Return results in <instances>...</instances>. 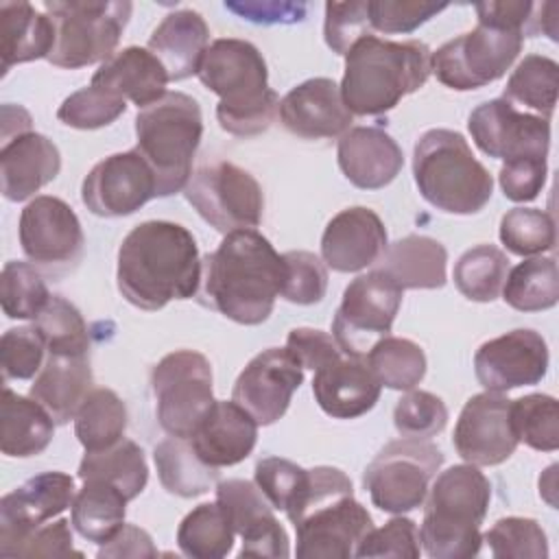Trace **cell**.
Wrapping results in <instances>:
<instances>
[{
	"label": "cell",
	"instance_id": "6da1fadb",
	"mask_svg": "<svg viewBox=\"0 0 559 559\" xmlns=\"http://www.w3.org/2000/svg\"><path fill=\"white\" fill-rule=\"evenodd\" d=\"M201 271L197 240L179 223L144 221L118 249V290L142 310H159L173 299L194 297Z\"/></svg>",
	"mask_w": 559,
	"mask_h": 559
},
{
	"label": "cell",
	"instance_id": "7a4b0ae2",
	"mask_svg": "<svg viewBox=\"0 0 559 559\" xmlns=\"http://www.w3.org/2000/svg\"><path fill=\"white\" fill-rule=\"evenodd\" d=\"M282 275L284 262L273 245L255 229H238L203 258L199 297L236 323L258 325L273 312Z\"/></svg>",
	"mask_w": 559,
	"mask_h": 559
},
{
	"label": "cell",
	"instance_id": "3957f363",
	"mask_svg": "<svg viewBox=\"0 0 559 559\" xmlns=\"http://www.w3.org/2000/svg\"><path fill=\"white\" fill-rule=\"evenodd\" d=\"M197 76L210 92L221 96L216 120L223 131L251 138L273 124L280 98L269 87L266 61L251 41L236 37L212 41Z\"/></svg>",
	"mask_w": 559,
	"mask_h": 559
},
{
	"label": "cell",
	"instance_id": "277c9868",
	"mask_svg": "<svg viewBox=\"0 0 559 559\" xmlns=\"http://www.w3.org/2000/svg\"><path fill=\"white\" fill-rule=\"evenodd\" d=\"M430 72L432 52L424 41H391L367 35L347 50L338 87L352 114L380 116L424 87Z\"/></svg>",
	"mask_w": 559,
	"mask_h": 559
},
{
	"label": "cell",
	"instance_id": "5b68a950",
	"mask_svg": "<svg viewBox=\"0 0 559 559\" xmlns=\"http://www.w3.org/2000/svg\"><path fill=\"white\" fill-rule=\"evenodd\" d=\"M421 546L432 559H467L480 552V524L491 500V485L478 465H452L428 487Z\"/></svg>",
	"mask_w": 559,
	"mask_h": 559
},
{
	"label": "cell",
	"instance_id": "8992f818",
	"mask_svg": "<svg viewBox=\"0 0 559 559\" xmlns=\"http://www.w3.org/2000/svg\"><path fill=\"white\" fill-rule=\"evenodd\" d=\"M419 194L448 214H476L493 192L489 170L474 157L467 140L452 129L426 131L413 151Z\"/></svg>",
	"mask_w": 559,
	"mask_h": 559
},
{
	"label": "cell",
	"instance_id": "52a82bcc",
	"mask_svg": "<svg viewBox=\"0 0 559 559\" xmlns=\"http://www.w3.org/2000/svg\"><path fill=\"white\" fill-rule=\"evenodd\" d=\"M135 151L151 166L157 197L183 190L192 177V159L203 135V116L197 98L166 92L135 116Z\"/></svg>",
	"mask_w": 559,
	"mask_h": 559
},
{
	"label": "cell",
	"instance_id": "ba28073f",
	"mask_svg": "<svg viewBox=\"0 0 559 559\" xmlns=\"http://www.w3.org/2000/svg\"><path fill=\"white\" fill-rule=\"evenodd\" d=\"M46 13L55 24V46L48 61L76 70L107 61L131 15V2L114 0H46Z\"/></svg>",
	"mask_w": 559,
	"mask_h": 559
},
{
	"label": "cell",
	"instance_id": "9c48e42d",
	"mask_svg": "<svg viewBox=\"0 0 559 559\" xmlns=\"http://www.w3.org/2000/svg\"><path fill=\"white\" fill-rule=\"evenodd\" d=\"M443 465V452L426 439L386 443L362 474L371 502L384 513H408L424 504L428 485Z\"/></svg>",
	"mask_w": 559,
	"mask_h": 559
},
{
	"label": "cell",
	"instance_id": "30bf717a",
	"mask_svg": "<svg viewBox=\"0 0 559 559\" xmlns=\"http://www.w3.org/2000/svg\"><path fill=\"white\" fill-rule=\"evenodd\" d=\"M159 426L170 437L190 439L212 408V365L194 349L166 354L151 373Z\"/></svg>",
	"mask_w": 559,
	"mask_h": 559
},
{
	"label": "cell",
	"instance_id": "8fae6325",
	"mask_svg": "<svg viewBox=\"0 0 559 559\" xmlns=\"http://www.w3.org/2000/svg\"><path fill=\"white\" fill-rule=\"evenodd\" d=\"M524 35L478 24L432 52V72L450 90L467 92L498 81L522 50Z\"/></svg>",
	"mask_w": 559,
	"mask_h": 559
},
{
	"label": "cell",
	"instance_id": "7c38bea8",
	"mask_svg": "<svg viewBox=\"0 0 559 559\" xmlns=\"http://www.w3.org/2000/svg\"><path fill=\"white\" fill-rule=\"evenodd\" d=\"M186 199L216 231L255 229L262 221L264 194L245 168L218 159L197 168L188 181Z\"/></svg>",
	"mask_w": 559,
	"mask_h": 559
},
{
	"label": "cell",
	"instance_id": "4fadbf2b",
	"mask_svg": "<svg viewBox=\"0 0 559 559\" xmlns=\"http://www.w3.org/2000/svg\"><path fill=\"white\" fill-rule=\"evenodd\" d=\"M400 306L402 288L380 269L352 280L332 321V336L341 352L365 358L380 338L389 336Z\"/></svg>",
	"mask_w": 559,
	"mask_h": 559
},
{
	"label": "cell",
	"instance_id": "5bb4252c",
	"mask_svg": "<svg viewBox=\"0 0 559 559\" xmlns=\"http://www.w3.org/2000/svg\"><path fill=\"white\" fill-rule=\"evenodd\" d=\"M17 231L24 255L48 271H66L83 255L85 236L79 216L57 197H35L22 210Z\"/></svg>",
	"mask_w": 559,
	"mask_h": 559
},
{
	"label": "cell",
	"instance_id": "9a60e30c",
	"mask_svg": "<svg viewBox=\"0 0 559 559\" xmlns=\"http://www.w3.org/2000/svg\"><path fill=\"white\" fill-rule=\"evenodd\" d=\"M467 129L474 144L496 159L546 157L550 146V120L518 111L504 98H493L478 105L469 118Z\"/></svg>",
	"mask_w": 559,
	"mask_h": 559
},
{
	"label": "cell",
	"instance_id": "2e32d148",
	"mask_svg": "<svg viewBox=\"0 0 559 559\" xmlns=\"http://www.w3.org/2000/svg\"><path fill=\"white\" fill-rule=\"evenodd\" d=\"M153 197H157L155 175L135 148L100 159L81 186L85 207L105 218L129 216Z\"/></svg>",
	"mask_w": 559,
	"mask_h": 559
},
{
	"label": "cell",
	"instance_id": "e0dca14e",
	"mask_svg": "<svg viewBox=\"0 0 559 559\" xmlns=\"http://www.w3.org/2000/svg\"><path fill=\"white\" fill-rule=\"evenodd\" d=\"M304 382V367L286 347H269L253 356L234 382L231 400L242 406L258 426H271L284 417L293 393Z\"/></svg>",
	"mask_w": 559,
	"mask_h": 559
},
{
	"label": "cell",
	"instance_id": "ac0fdd59",
	"mask_svg": "<svg viewBox=\"0 0 559 559\" xmlns=\"http://www.w3.org/2000/svg\"><path fill=\"white\" fill-rule=\"evenodd\" d=\"M293 526L299 559H349L373 528V520L352 493L312 507Z\"/></svg>",
	"mask_w": 559,
	"mask_h": 559
},
{
	"label": "cell",
	"instance_id": "d6986e66",
	"mask_svg": "<svg viewBox=\"0 0 559 559\" xmlns=\"http://www.w3.org/2000/svg\"><path fill=\"white\" fill-rule=\"evenodd\" d=\"M454 450L472 465H500L518 448L511 426V400L498 391L472 395L454 426Z\"/></svg>",
	"mask_w": 559,
	"mask_h": 559
},
{
	"label": "cell",
	"instance_id": "ffe728a7",
	"mask_svg": "<svg viewBox=\"0 0 559 559\" xmlns=\"http://www.w3.org/2000/svg\"><path fill=\"white\" fill-rule=\"evenodd\" d=\"M74 496V478L63 472L37 474L4 493L0 500V557L11 559L22 539L72 507Z\"/></svg>",
	"mask_w": 559,
	"mask_h": 559
},
{
	"label": "cell",
	"instance_id": "44dd1931",
	"mask_svg": "<svg viewBox=\"0 0 559 559\" xmlns=\"http://www.w3.org/2000/svg\"><path fill=\"white\" fill-rule=\"evenodd\" d=\"M474 371L485 391L504 393L537 384L548 371V345L531 328L511 330L476 349Z\"/></svg>",
	"mask_w": 559,
	"mask_h": 559
},
{
	"label": "cell",
	"instance_id": "7402d4cb",
	"mask_svg": "<svg viewBox=\"0 0 559 559\" xmlns=\"http://www.w3.org/2000/svg\"><path fill=\"white\" fill-rule=\"evenodd\" d=\"M216 502L225 511L234 533L242 539L238 557L284 559L290 555L288 535L258 485L240 478L223 480L216 485Z\"/></svg>",
	"mask_w": 559,
	"mask_h": 559
},
{
	"label": "cell",
	"instance_id": "603a6c76",
	"mask_svg": "<svg viewBox=\"0 0 559 559\" xmlns=\"http://www.w3.org/2000/svg\"><path fill=\"white\" fill-rule=\"evenodd\" d=\"M277 116L282 124L304 140L341 138L349 131L354 114L345 107L341 87L325 76L295 85L282 100Z\"/></svg>",
	"mask_w": 559,
	"mask_h": 559
},
{
	"label": "cell",
	"instance_id": "cb8c5ba5",
	"mask_svg": "<svg viewBox=\"0 0 559 559\" xmlns=\"http://www.w3.org/2000/svg\"><path fill=\"white\" fill-rule=\"evenodd\" d=\"M386 247L384 223L373 210L362 205L341 210L321 236V258L338 273H356L378 264Z\"/></svg>",
	"mask_w": 559,
	"mask_h": 559
},
{
	"label": "cell",
	"instance_id": "d4e9b609",
	"mask_svg": "<svg viewBox=\"0 0 559 559\" xmlns=\"http://www.w3.org/2000/svg\"><path fill=\"white\" fill-rule=\"evenodd\" d=\"M338 166L349 183L360 190L389 186L404 166L400 144L378 127H354L336 146Z\"/></svg>",
	"mask_w": 559,
	"mask_h": 559
},
{
	"label": "cell",
	"instance_id": "484cf974",
	"mask_svg": "<svg viewBox=\"0 0 559 559\" xmlns=\"http://www.w3.org/2000/svg\"><path fill=\"white\" fill-rule=\"evenodd\" d=\"M382 384L376 380L365 358L341 356L314 371L312 393L321 411L334 419H354L369 413Z\"/></svg>",
	"mask_w": 559,
	"mask_h": 559
},
{
	"label": "cell",
	"instance_id": "4316f807",
	"mask_svg": "<svg viewBox=\"0 0 559 559\" xmlns=\"http://www.w3.org/2000/svg\"><path fill=\"white\" fill-rule=\"evenodd\" d=\"M190 441L207 465L229 467L253 452L258 441V421L234 400H216Z\"/></svg>",
	"mask_w": 559,
	"mask_h": 559
},
{
	"label": "cell",
	"instance_id": "83f0119b",
	"mask_svg": "<svg viewBox=\"0 0 559 559\" xmlns=\"http://www.w3.org/2000/svg\"><path fill=\"white\" fill-rule=\"evenodd\" d=\"M61 170V155L52 140L28 131L2 144L0 177L9 201H24L50 183Z\"/></svg>",
	"mask_w": 559,
	"mask_h": 559
},
{
	"label": "cell",
	"instance_id": "f1b7e54d",
	"mask_svg": "<svg viewBox=\"0 0 559 559\" xmlns=\"http://www.w3.org/2000/svg\"><path fill=\"white\" fill-rule=\"evenodd\" d=\"M168 81L166 68L148 48L129 46L103 61L90 83L144 109L166 94Z\"/></svg>",
	"mask_w": 559,
	"mask_h": 559
},
{
	"label": "cell",
	"instance_id": "f546056e",
	"mask_svg": "<svg viewBox=\"0 0 559 559\" xmlns=\"http://www.w3.org/2000/svg\"><path fill=\"white\" fill-rule=\"evenodd\" d=\"M92 382L87 354H48L28 393L48 411L55 424H68L92 391Z\"/></svg>",
	"mask_w": 559,
	"mask_h": 559
},
{
	"label": "cell",
	"instance_id": "4dcf8cb0",
	"mask_svg": "<svg viewBox=\"0 0 559 559\" xmlns=\"http://www.w3.org/2000/svg\"><path fill=\"white\" fill-rule=\"evenodd\" d=\"M210 28L201 13L179 9L168 13L148 37V50L162 61L170 81H183L197 74L207 50Z\"/></svg>",
	"mask_w": 559,
	"mask_h": 559
},
{
	"label": "cell",
	"instance_id": "1f68e13d",
	"mask_svg": "<svg viewBox=\"0 0 559 559\" xmlns=\"http://www.w3.org/2000/svg\"><path fill=\"white\" fill-rule=\"evenodd\" d=\"M55 46V24L48 13H39L28 2H0V55L2 72L15 63L35 61L50 55Z\"/></svg>",
	"mask_w": 559,
	"mask_h": 559
},
{
	"label": "cell",
	"instance_id": "d6a6232c",
	"mask_svg": "<svg viewBox=\"0 0 559 559\" xmlns=\"http://www.w3.org/2000/svg\"><path fill=\"white\" fill-rule=\"evenodd\" d=\"M445 247L430 238L411 234L386 247L380 271L404 288H441L445 284Z\"/></svg>",
	"mask_w": 559,
	"mask_h": 559
},
{
	"label": "cell",
	"instance_id": "836d02e7",
	"mask_svg": "<svg viewBox=\"0 0 559 559\" xmlns=\"http://www.w3.org/2000/svg\"><path fill=\"white\" fill-rule=\"evenodd\" d=\"M55 435V419L33 397L17 395L9 386L2 391L0 448L2 454L28 459L41 454Z\"/></svg>",
	"mask_w": 559,
	"mask_h": 559
},
{
	"label": "cell",
	"instance_id": "e575fe53",
	"mask_svg": "<svg viewBox=\"0 0 559 559\" xmlns=\"http://www.w3.org/2000/svg\"><path fill=\"white\" fill-rule=\"evenodd\" d=\"M159 483L168 493L194 498L210 491L218 483V467L207 465L194 450L190 439L168 437L153 452Z\"/></svg>",
	"mask_w": 559,
	"mask_h": 559
},
{
	"label": "cell",
	"instance_id": "d590c367",
	"mask_svg": "<svg viewBox=\"0 0 559 559\" xmlns=\"http://www.w3.org/2000/svg\"><path fill=\"white\" fill-rule=\"evenodd\" d=\"M124 493L105 480H83V487L72 500L70 522L81 537L94 544H105L124 524Z\"/></svg>",
	"mask_w": 559,
	"mask_h": 559
},
{
	"label": "cell",
	"instance_id": "8d00e7d4",
	"mask_svg": "<svg viewBox=\"0 0 559 559\" xmlns=\"http://www.w3.org/2000/svg\"><path fill=\"white\" fill-rule=\"evenodd\" d=\"M81 480H105L118 487L127 500L138 498L148 480V465L142 448L131 439H120L111 448L87 452L79 463Z\"/></svg>",
	"mask_w": 559,
	"mask_h": 559
},
{
	"label": "cell",
	"instance_id": "74e56055",
	"mask_svg": "<svg viewBox=\"0 0 559 559\" xmlns=\"http://www.w3.org/2000/svg\"><path fill=\"white\" fill-rule=\"evenodd\" d=\"M127 406L116 391L98 386L87 393L74 415V435L85 452L118 443L127 430Z\"/></svg>",
	"mask_w": 559,
	"mask_h": 559
},
{
	"label": "cell",
	"instance_id": "f35d334b",
	"mask_svg": "<svg viewBox=\"0 0 559 559\" xmlns=\"http://www.w3.org/2000/svg\"><path fill=\"white\" fill-rule=\"evenodd\" d=\"M502 299L520 312L548 310L559 299V273L555 258H528L507 273Z\"/></svg>",
	"mask_w": 559,
	"mask_h": 559
},
{
	"label": "cell",
	"instance_id": "ab89813d",
	"mask_svg": "<svg viewBox=\"0 0 559 559\" xmlns=\"http://www.w3.org/2000/svg\"><path fill=\"white\" fill-rule=\"evenodd\" d=\"M234 528L218 502L194 507L177 528V546L192 559H221L231 552Z\"/></svg>",
	"mask_w": 559,
	"mask_h": 559
},
{
	"label": "cell",
	"instance_id": "60d3db41",
	"mask_svg": "<svg viewBox=\"0 0 559 559\" xmlns=\"http://www.w3.org/2000/svg\"><path fill=\"white\" fill-rule=\"evenodd\" d=\"M559 66L544 55H526L507 81L502 98L511 105H524L537 116L550 120L557 105Z\"/></svg>",
	"mask_w": 559,
	"mask_h": 559
},
{
	"label": "cell",
	"instance_id": "b9f144b4",
	"mask_svg": "<svg viewBox=\"0 0 559 559\" xmlns=\"http://www.w3.org/2000/svg\"><path fill=\"white\" fill-rule=\"evenodd\" d=\"M365 362L382 386L395 391H411L426 376L424 349L411 338H380L365 356Z\"/></svg>",
	"mask_w": 559,
	"mask_h": 559
},
{
	"label": "cell",
	"instance_id": "7bdbcfd3",
	"mask_svg": "<svg viewBox=\"0 0 559 559\" xmlns=\"http://www.w3.org/2000/svg\"><path fill=\"white\" fill-rule=\"evenodd\" d=\"M509 273V258L493 245H478L467 249L454 264V284L469 301H493L504 286Z\"/></svg>",
	"mask_w": 559,
	"mask_h": 559
},
{
	"label": "cell",
	"instance_id": "ee69618b",
	"mask_svg": "<svg viewBox=\"0 0 559 559\" xmlns=\"http://www.w3.org/2000/svg\"><path fill=\"white\" fill-rule=\"evenodd\" d=\"M511 426L518 441L539 452H555L559 448L557 400L546 393L511 400Z\"/></svg>",
	"mask_w": 559,
	"mask_h": 559
},
{
	"label": "cell",
	"instance_id": "f6af8a7d",
	"mask_svg": "<svg viewBox=\"0 0 559 559\" xmlns=\"http://www.w3.org/2000/svg\"><path fill=\"white\" fill-rule=\"evenodd\" d=\"M35 330L46 343L48 354H87V325L74 304L61 295H50L44 310L35 317Z\"/></svg>",
	"mask_w": 559,
	"mask_h": 559
},
{
	"label": "cell",
	"instance_id": "bcb514c9",
	"mask_svg": "<svg viewBox=\"0 0 559 559\" xmlns=\"http://www.w3.org/2000/svg\"><path fill=\"white\" fill-rule=\"evenodd\" d=\"M48 299L46 282L33 264L11 260L2 266L0 304L9 319H35Z\"/></svg>",
	"mask_w": 559,
	"mask_h": 559
},
{
	"label": "cell",
	"instance_id": "7dc6e473",
	"mask_svg": "<svg viewBox=\"0 0 559 559\" xmlns=\"http://www.w3.org/2000/svg\"><path fill=\"white\" fill-rule=\"evenodd\" d=\"M500 242L515 255H537L555 247V221L537 207H513L500 221Z\"/></svg>",
	"mask_w": 559,
	"mask_h": 559
},
{
	"label": "cell",
	"instance_id": "c3c4849f",
	"mask_svg": "<svg viewBox=\"0 0 559 559\" xmlns=\"http://www.w3.org/2000/svg\"><path fill=\"white\" fill-rule=\"evenodd\" d=\"M485 542L496 559H546L548 539L533 518H502L487 533Z\"/></svg>",
	"mask_w": 559,
	"mask_h": 559
},
{
	"label": "cell",
	"instance_id": "681fc988",
	"mask_svg": "<svg viewBox=\"0 0 559 559\" xmlns=\"http://www.w3.org/2000/svg\"><path fill=\"white\" fill-rule=\"evenodd\" d=\"M127 109V100L98 87L87 85L70 94L57 109V118L72 129H100L120 118Z\"/></svg>",
	"mask_w": 559,
	"mask_h": 559
},
{
	"label": "cell",
	"instance_id": "f907efd6",
	"mask_svg": "<svg viewBox=\"0 0 559 559\" xmlns=\"http://www.w3.org/2000/svg\"><path fill=\"white\" fill-rule=\"evenodd\" d=\"M255 485L273 509L286 518L297 509L308 485V469L280 456H266L255 463Z\"/></svg>",
	"mask_w": 559,
	"mask_h": 559
},
{
	"label": "cell",
	"instance_id": "816d5d0a",
	"mask_svg": "<svg viewBox=\"0 0 559 559\" xmlns=\"http://www.w3.org/2000/svg\"><path fill=\"white\" fill-rule=\"evenodd\" d=\"M284 275L280 295L297 306L319 304L328 290L325 262L310 251H286L282 253Z\"/></svg>",
	"mask_w": 559,
	"mask_h": 559
},
{
	"label": "cell",
	"instance_id": "f5cc1de1",
	"mask_svg": "<svg viewBox=\"0 0 559 559\" xmlns=\"http://www.w3.org/2000/svg\"><path fill=\"white\" fill-rule=\"evenodd\" d=\"M393 424L402 437L428 439L445 428L448 408L435 393L411 389L397 400L393 408Z\"/></svg>",
	"mask_w": 559,
	"mask_h": 559
},
{
	"label": "cell",
	"instance_id": "db71d44e",
	"mask_svg": "<svg viewBox=\"0 0 559 559\" xmlns=\"http://www.w3.org/2000/svg\"><path fill=\"white\" fill-rule=\"evenodd\" d=\"M46 343L35 325L11 328L0 338V365L4 380H28L44 367Z\"/></svg>",
	"mask_w": 559,
	"mask_h": 559
},
{
	"label": "cell",
	"instance_id": "11a10c76",
	"mask_svg": "<svg viewBox=\"0 0 559 559\" xmlns=\"http://www.w3.org/2000/svg\"><path fill=\"white\" fill-rule=\"evenodd\" d=\"M369 22V0H352V2H328L325 4V22L323 37L325 44L336 55H347V50L362 37L373 35Z\"/></svg>",
	"mask_w": 559,
	"mask_h": 559
},
{
	"label": "cell",
	"instance_id": "9f6ffc18",
	"mask_svg": "<svg viewBox=\"0 0 559 559\" xmlns=\"http://www.w3.org/2000/svg\"><path fill=\"white\" fill-rule=\"evenodd\" d=\"M445 7V2L437 4L424 0H369V22L373 31L386 35L413 33Z\"/></svg>",
	"mask_w": 559,
	"mask_h": 559
},
{
	"label": "cell",
	"instance_id": "6f0895ef",
	"mask_svg": "<svg viewBox=\"0 0 559 559\" xmlns=\"http://www.w3.org/2000/svg\"><path fill=\"white\" fill-rule=\"evenodd\" d=\"M421 552L419 528L408 518H393L382 528H371L360 542L356 557H406L417 559Z\"/></svg>",
	"mask_w": 559,
	"mask_h": 559
},
{
	"label": "cell",
	"instance_id": "680465c9",
	"mask_svg": "<svg viewBox=\"0 0 559 559\" xmlns=\"http://www.w3.org/2000/svg\"><path fill=\"white\" fill-rule=\"evenodd\" d=\"M546 157H520L502 164L498 181L507 199L515 203H526L537 199L546 183Z\"/></svg>",
	"mask_w": 559,
	"mask_h": 559
},
{
	"label": "cell",
	"instance_id": "91938a15",
	"mask_svg": "<svg viewBox=\"0 0 559 559\" xmlns=\"http://www.w3.org/2000/svg\"><path fill=\"white\" fill-rule=\"evenodd\" d=\"M286 349L295 356V360L304 369H312V371H317L343 356V352L336 345L332 334L312 330V328L290 330L286 336Z\"/></svg>",
	"mask_w": 559,
	"mask_h": 559
},
{
	"label": "cell",
	"instance_id": "94428289",
	"mask_svg": "<svg viewBox=\"0 0 559 559\" xmlns=\"http://www.w3.org/2000/svg\"><path fill=\"white\" fill-rule=\"evenodd\" d=\"M76 555L79 550L72 546V531L68 520H57L52 524H39L35 531H31L22 544L13 550L11 557H68Z\"/></svg>",
	"mask_w": 559,
	"mask_h": 559
},
{
	"label": "cell",
	"instance_id": "6125c7cd",
	"mask_svg": "<svg viewBox=\"0 0 559 559\" xmlns=\"http://www.w3.org/2000/svg\"><path fill=\"white\" fill-rule=\"evenodd\" d=\"M474 9L478 24L520 31L524 37L537 35V4L533 2H478Z\"/></svg>",
	"mask_w": 559,
	"mask_h": 559
},
{
	"label": "cell",
	"instance_id": "be15d7a7",
	"mask_svg": "<svg viewBox=\"0 0 559 559\" xmlns=\"http://www.w3.org/2000/svg\"><path fill=\"white\" fill-rule=\"evenodd\" d=\"M98 559H151L157 557V548L153 546L151 535L135 526V524H122L120 531L100 544V550L96 552Z\"/></svg>",
	"mask_w": 559,
	"mask_h": 559
},
{
	"label": "cell",
	"instance_id": "e7e4bbea",
	"mask_svg": "<svg viewBox=\"0 0 559 559\" xmlns=\"http://www.w3.org/2000/svg\"><path fill=\"white\" fill-rule=\"evenodd\" d=\"M225 9L258 24H293L306 17L304 2H225Z\"/></svg>",
	"mask_w": 559,
	"mask_h": 559
},
{
	"label": "cell",
	"instance_id": "03108f58",
	"mask_svg": "<svg viewBox=\"0 0 559 559\" xmlns=\"http://www.w3.org/2000/svg\"><path fill=\"white\" fill-rule=\"evenodd\" d=\"M557 11H559V4H555V2L537 4V33H546L552 41L559 39V35H557Z\"/></svg>",
	"mask_w": 559,
	"mask_h": 559
}]
</instances>
